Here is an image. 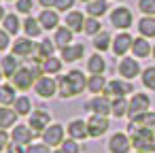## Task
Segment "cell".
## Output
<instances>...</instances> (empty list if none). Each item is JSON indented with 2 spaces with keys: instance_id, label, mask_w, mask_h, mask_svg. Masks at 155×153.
I'll return each instance as SVG.
<instances>
[{
  "instance_id": "6da1fadb",
  "label": "cell",
  "mask_w": 155,
  "mask_h": 153,
  "mask_svg": "<svg viewBox=\"0 0 155 153\" xmlns=\"http://www.w3.org/2000/svg\"><path fill=\"white\" fill-rule=\"evenodd\" d=\"M130 138H132V147L140 153H153L155 151V132L149 128H138L134 121L127 125Z\"/></svg>"
},
{
  "instance_id": "7a4b0ae2",
  "label": "cell",
  "mask_w": 155,
  "mask_h": 153,
  "mask_svg": "<svg viewBox=\"0 0 155 153\" xmlns=\"http://www.w3.org/2000/svg\"><path fill=\"white\" fill-rule=\"evenodd\" d=\"M34 91L41 96V98H53L58 94V79H51L49 75H43L36 79L34 83Z\"/></svg>"
},
{
  "instance_id": "3957f363",
  "label": "cell",
  "mask_w": 155,
  "mask_h": 153,
  "mask_svg": "<svg viewBox=\"0 0 155 153\" xmlns=\"http://www.w3.org/2000/svg\"><path fill=\"white\" fill-rule=\"evenodd\" d=\"M11 79H13V87H15V89H21V91L30 89V87L36 83V75L32 72V68H26V66L19 68Z\"/></svg>"
},
{
  "instance_id": "277c9868",
  "label": "cell",
  "mask_w": 155,
  "mask_h": 153,
  "mask_svg": "<svg viewBox=\"0 0 155 153\" xmlns=\"http://www.w3.org/2000/svg\"><path fill=\"white\" fill-rule=\"evenodd\" d=\"M49 121H51V115L47 111H32L30 113V119H28V125H30V130L34 134H43L51 125Z\"/></svg>"
},
{
  "instance_id": "5b68a950",
  "label": "cell",
  "mask_w": 155,
  "mask_h": 153,
  "mask_svg": "<svg viewBox=\"0 0 155 153\" xmlns=\"http://www.w3.org/2000/svg\"><path fill=\"white\" fill-rule=\"evenodd\" d=\"M41 136H43V142L49 145V147H62V142L66 140L64 138V125L62 123H51Z\"/></svg>"
},
{
  "instance_id": "8992f818",
  "label": "cell",
  "mask_w": 155,
  "mask_h": 153,
  "mask_svg": "<svg viewBox=\"0 0 155 153\" xmlns=\"http://www.w3.org/2000/svg\"><path fill=\"white\" fill-rule=\"evenodd\" d=\"M132 147V138L123 132H115L108 140V151L110 153H127Z\"/></svg>"
},
{
  "instance_id": "52a82bcc",
  "label": "cell",
  "mask_w": 155,
  "mask_h": 153,
  "mask_svg": "<svg viewBox=\"0 0 155 153\" xmlns=\"http://www.w3.org/2000/svg\"><path fill=\"white\" fill-rule=\"evenodd\" d=\"M132 89H134V87H132L130 83H123V81H117V79H115V81H108V83H106V87H104L102 94H104L106 98H113V100H115V98H123V96L130 94Z\"/></svg>"
},
{
  "instance_id": "ba28073f",
  "label": "cell",
  "mask_w": 155,
  "mask_h": 153,
  "mask_svg": "<svg viewBox=\"0 0 155 153\" xmlns=\"http://www.w3.org/2000/svg\"><path fill=\"white\" fill-rule=\"evenodd\" d=\"M149 104H151V100H149V96H147V94H134V98L130 100L127 115L134 119V117H138V115L147 113V111H149Z\"/></svg>"
},
{
  "instance_id": "9c48e42d",
  "label": "cell",
  "mask_w": 155,
  "mask_h": 153,
  "mask_svg": "<svg viewBox=\"0 0 155 153\" xmlns=\"http://www.w3.org/2000/svg\"><path fill=\"white\" fill-rule=\"evenodd\" d=\"M106 130H108V119L104 115H91L87 119V132L91 138H100Z\"/></svg>"
},
{
  "instance_id": "30bf717a",
  "label": "cell",
  "mask_w": 155,
  "mask_h": 153,
  "mask_svg": "<svg viewBox=\"0 0 155 153\" xmlns=\"http://www.w3.org/2000/svg\"><path fill=\"white\" fill-rule=\"evenodd\" d=\"M36 134L30 130V125H15L13 132H11V142L21 145V147H28V145H32V138Z\"/></svg>"
},
{
  "instance_id": "8fae6325",
  "label": "cell",
  "mask_w": 155,
  "mask_h": 153,
  "mask_svg": "<svg viewBox=\"0 0 155 153\" xmlns=\"http://www.w3.org/2000/svg\"><path fill=\"white\" fill-rule=\"evenodd\" d=\"M36 49H38V45H34L32 38H17L13 45V55H17V58H30L32 55L34 58Z\"/></svg>"
},
{
  "instance_id": "7c38bea8",
  "label": "cell",
  "mask_w": 155,
  "mask_h": 153,
  "mask_svg": "<svg viewBox=\"0 0 155 153\" xmlns=\"http://www.w3.org/2000/svg\"><path fill=\"white\" fill-rule=\"evenodd\" d=\"M110 24H113L115 28H119V30L130 28V26H132V13H130V9H125V7L115 9V11L110 13Z\"/></svg>"
},
{
  "instance_id": "4fadbf2b",
  "label": "cell",
  "mask_w": 155,
  "mask_h": 153,
  "mask_svg": "<svg viewBox=\"0 0 155 153\" xmlns=\"http://www.w3.org/2000/svg\"><path fill=\"white\" fill-rule=\"evenodd\" d=\"M87 108L94 113V115H108L110 113V98H106L104 94L102 96H96L94 100H89L87 102Z\"/></svg>"
},
{
  "instance_id": "5bb4252c",
  "label": "cell",
  "mask_w": 155,
  "mask_h": 153,
  "mask_svg": "<svg viewBox=\"0 0 155 153\" xmlns=\"http://www.w3.org/2000/svg\"><path fill=\"white\" fill-rule=\"evenodd\" d=\"M132 45H134V38H132L127 32L117 34L115 41H113V53H115V55H125V53L132 49Z\"/></svg>"
},
{
  "instance_id": "9a60e30c",
  "label": "cell",
  "mask_w": 155,
  "mask_h": 153,
  "mask_svg": "<svg viewBox=\"0 0 155 153\" xmlns=\"http://www.w3.org/2000/svg\"><path fill=\"white\" fill-rule=\"evenodd\" d=\"M138 72H140V66H138V62H136L134 58H123V60H121V64H119V75H121L123 79H134V77H138Z\"/></svg>"
},
{
  "instance_id": "2e32d148",
  "label": "cell",
  "mask_w": 155,
  "mask_h": 153,
  "mask_svg": "<svg viewBox=\"0 0 155 153\" xmlns=\"http://www.w3.org/2000/svg\"><path fill=\"white\" fill-rule=\"evenodd\" d=\"M68 136L74 138V140H81V138H87L89 132H87V121L83 119H72L68 123Z\"/></svg>"
},
{
  "instance_id": "e0dca14e",
  "label": "cell",
  "mask_w": 155,
  "mask_h": 153,
  "mask_svg": "<svg viewBox=\"0 0 155 153\" xmlns=\"http://www.w3.org/2000/svg\"><path fill=\"white\" fill-rule=\"evenodd\" d=\"M66 77H68V81L72 85L74 96H79V94H83V89H87V79H85V75L81 70H70Z\"/></svg>"
},
{
  "instance_id": "ac0fdd59",
  "label": "cell",
  "mask_w": 155,
  "mask_h": 153,
  "mask_svg": "<svg viewBox=\"0 0 155 153\" xmlns=\"http://www.w3.org/2000/svg\"><path fill=\"white\" fill-rule=\"evenodd\" d=\"M17 113L15 108H9V106H0V130H7V128H15L17 123Z\"/></svg>"
},
{
  "instance_id": "d6986e66",
  "label": "cell",
  "mask_w": 155,
  "mask_h": 153,
  "mask_svg": "<svg viewBox=\"0 0 155 153\" xmlns=\"http://www.w3.org/2000/svg\"><path fill=\"white\" fill-rule=\"evenodd\" d=\"M38 22H41L43 30H53V28H58V24H60V17H58V13H55V11H51V9H45V11L41 13Z\"/></svg>"
},
{
  "instance_id": "ffe728a7",
  "label": "cell",
  "mask_w": 155,
  "mask_h": 153,
  "mask_svg": "<svg viewBox=\"0 0 155 153\" xmlns=\"http://www.w3.org/2000/svg\"><path fill=\"white\" fill-rule=\"evenodd\" d=\"M83 53H85L83 45H68V47L62 49V60L64 62H77V60L83 58Z\"/></svg>"
},
{
  "instance_id": "44dd1931",
  "label": "cell",
  "mask_w": 155,
  "mask_h": 153,
  "mask_svg": "<svg viewBox=\"0 0 155 153\" xmlns=\"http://www.w3.org/2000/svg\"><path fill=\"white\" fill-rule=\"evenodd\" d=\"M0 68H2L5 77H13V75H15L21 66H19L17 55H7V58H2V62H0Z\"/></svg>"
},
{
  "instance_id": "7402d4cb",
  "label": "cell",
  "mask_w": 155,
  "mask_h": 153,
  "mask_svg": "<svg viewBox=\"0 0 155 153\" xmlns=\"http://www.w3.org/2000/svg\"><path fill=\"white\" fill-rule=\"evenodd\" d=\"M55 43L53 41H49V38H43V43L38 45V49H36V60H41V62H45L47 58H53V51H55V47H53Z\"/></svg>"
},
{
  "instance_id": "603a6c76",
  "label": "cell",
  "mask_w": 155,
  "mask_h": 153,
  "mask_svg": "<svg viewBox=\"0 0 155 153\" xmlns=\"http://www.w3.org/2000/svg\"><path fill=\"white\" fill-rule=\"evenodd\" d=\"M24 30H26V34L30 36V38H36V36H41V32H43V26H41V22L38 19H34V17H26L24 19Z\"/></svg>"
},
{
  "instance_id": "cb8c5ba5",
  "label": "cell",
  "mask_w": 155,
  "mask_h": 153,
  "mask_svg": "<svg viewBox=\"0 0 155 153\" xmlns=\"http://www.w3.org/2000/svg\"><path fill=\"white\" fill-rule=\"evenodd\" d=\"M85 26V19H83V13H68L66 15V28H70L72 32H81Z\"/></svg>"
},
{
  "instance_id": "d4e9b609",
  "label": "cell",
  "mask_w": 155,
  "mask_h": 153,
  "mask_svg": "<svg viewBox=\"0 0 155 153\" xmlns=\"http://www.w3.org/2000/svg\"><path fill=\"white\" fill-rule=\"evenodd\" d=\"M72 34H74V32L64 26V28H60V30L55 32V41H53V43H55L60 49H64V47H68V45L72 43Z\"/></svg>"
},
{
  "instance_id": "484cf974",
  "label": "cell",
  "mask_w": 155,
  "mask_h": 153,
  "mask_svg": "<svg viewBox=\"0 0 155 153\" xmlns=\"http://www.w3.org/2000/svg\"><path fill=\"white\" fill-rule=\"evenodd\" d=\"M87 70L91 72V75H102L104 70H106V62H104V58L102 55H91L89 60H87Z\"/></svg>"
},
{
  "instance_id": "4316f807",
  "label": "cell",
  "mask_w": 155,
  "mask_h": 153,
  "mask_svg": "<svg viewBox=\"0 0 155 153\" xmlns=\"http://www.w3.org/2000/svg\"><path fill=\"white\" fill-rule=\"evenodd\" d=\"M106 79L102 77V75H91L89 79H87V89L91 91V94H102L104 91V87H106Z\"/></svg>"
},
{
  "instance_id": "83f0119b",
  "label": "cell",
  "mask_w": 155,
  "mask_h": 153,
  "mask_svg": "<svg viewBox=\"0 0 155 153\" xmlns=\"http://www.w3.org/2000/svg\"><path fill=\"white\" fill-rule=\"evenodd\" d=\"M15 98V87L13 85H0V106H9L13 104Z\"/></svg>"
},
{
  "instance_id": "f1b7e54d",
  "label": "cell",
  "mask_w": 155,
  "mask_h": 153,
  "mask_svg": "<svg viewBox=\"0 0 155 153\" xmlns=\"http://www.w3.org/2000/svg\"><path fill=\"white\" fill-rule=\"evenodd\" d=\"M138 30L142 36H155V17H151V15L142 17L138 22Z\"/></svg>"
},
{
  "instance_id": "f546056e",
  "label": "cell",
  "mask_w": 155,
  "mask_h": 153,
  "mask_svg": "<svg viewBox=\"0 0 155 153\" xmlns=\"http://www.w3.org/2000/svg\"><path fill=\"white\" fill-rule=\"evenodd\" d=\"M127 108H130V102H127L125 98H115V100L110 102V113H113L115 117L127 115Z\"/></svg>"
},
{
  "instance_id": "4dcf8cb0",
  "label": "cell",
  "mask_w": 155,
  "mask_h": 153,
  "mask_svg": "<svg viewBox=\"0 0 155 153\" xmlns=\"http://www.w3.org/2000/svg\"><path fill=\"white\" fill-rule=\"evenodd\" d=\"M106 9H108L106 0H91V2L87 5V13H89L91 17H102V15L106 13Z\"/></svg>"
},
{
  "instance_id": "1f68e13d",
  "label": "cell",
  "mask_w": 155,
  "mask_h": 153,
  "mask_svg": "<svg viewBox=\"0 0 155 153\" xmlns=\"http://www.w3.org/2000/svg\"><path fill=\"white\" fill-rule=\"evenodd\" d=\"M132 51L136 58H147L151 53V45L144 41V38H134V45H132Z\"/></svg>"
},
{
  "instance_id": "d6a6232c",
  "label": "cell",
  "mask_w": 155,
  "mask_h": 153,
  "mask_svg": "<svg viewBox=\"0 0 155 153\" xmlns=\"http://www.w3.org/2000/svg\"><path fill=\"white\" fill-rule=\"evenodd\" d=\"M13 108H15L17 115H30V113H32V102H30V98L19 96V98L13 102Z\"/></svg>"
},
{
  "instance_id": "836d02e7",
  "label": "cell",
  "mask_w": 155,
  "mask_h": 153,
  "mask_svg": "<svg viewBox=\"0 0 155 153\" xmlns=\"http://www.w3.org/2000/svg\"><path fill=\"white\" fill-rule=\"evenodd\" d=\"M138 128H149V130H153L155 128V113H142V115H138V117H134L132 119Z\"/></svg>"
},
{
  "instance_id": "e575fe53",
  "label": "cell",
  "mask_w": 155,
  "mask_h": 153,
  "mask_svg": "<svg viewBox=\"0 0 155 153\" xmlns=\"http://www.w3.org/2000/svg\"><path fill=\"white\" fill-rule=\"evenodd\" d=\"M58 94H60V98H64V100L74 96V91H72V85H70L68 77H60V79H58Z\"/></svg>"
},
{
  "instance_id": "d590c367",
  "label": "cell",
  "mask_w": 155,
  "mask_h": 153,
  "mask_svg": "<svg viewBox=\"0 0 155 153\" xmlns=\"http://www.w3.org/2000/svg\"><path fill=\"white\" fill-rule=\"evenodd\" d=\"M2 22H5V30H7L9 34H17V32H19V28H21V24H19V19H17V15H15V13H9Z\"/></svg>"
},
{
  "instance_id": "8d00e7d4",
  "label": "cell",
  "mask_w": 155,
  "mask_h": 153,
  "mask_svg": "<svg viewBox=\"0 0 155 153\" xmlns=\"http://www.w3.org/2000/svg\"><path fill=\"white\" fill-rule=\"evenodd\" d=\"M43 70H45V75H55V72H60V70H62V60H58V58H47V60L43 62Z\"/></svg>"
},
{
  "instance_id": "74e56055",
  "label": "cell",
  "mask_w": 155,
  "mask_h": 153,
  "mask_svg": "<svg viewBox=\"0 0 155 153\" xmlns=\"http://www.w3.org/2000/svg\"><path fill=\"white\" fill-rule=\"evenodd\" d=\"M108 45H110V36H108V32H100V34H96V38H94V47H96L98 51H106Z\"/></svg>"
},
{
  "instance_id": "f35d334b",
  "label": "cell",
  "mask_w": 155,
  "mask_h": 153,
  "mask_svg": "<svg viewBox=\"0 0 155 153\" xmlns=\"http://www.w3.org/2000/svg\"><path fill=\"white\" fill-rule=\"evenodd\" d=\"M83 30L87 32V34H91V36H96L100 30H102V26H100V22H98V17H89V19H85V26H83Z\"/></svg>"
},
{
  "instance_id": "ab89813d",
  "label": "cell",
  "mask_w": 155,
  "mask_h": 153,
  "mask_svg": "<svg viewBox=\"0 0 155 153\" xmlns=\"http://www.w3.org/2000/svg\"><path fill=\"white\" fill-rule=\"evenodd\" d=\"M142 83H144V87L155 91V66H151V68H147L142 72Z\"/></svg>"
},
{
  "instance_id": "60d3db41",
  "label": "cell",
  "mask_w": 155,
  "mask_h": 153,
  "mask_svg": "<svg viewBox=\"0 0 155 153\" xmlns=\"http://www.w3.org/2000/svg\"><path fill=\"white\" fill-rule=\"evenodd\" d=\"M60 149H62L64 153H81V147H79V142H77L74 138H66Z\"/></svg>"
},
{
  "instance_id": "b9f144b4",
  "label": "cell",
  "mask_w": 155,
  "mask_h": 153,
  "mask_svg": "<svg viewBox=\"0 0 155 153\" xmlns=\"http://www.w3.org/2000/svg\"><path fill=\"white\" fill-rule=\"evenodd\" d=\"M138 7H140V11H142V13H147V15L155 17V0H140Z\"/></svg>"
},
{
  "instance_id": "7bdbcfd3",
  "label": "cell",
  "mask_w": 155,
  "mask_h": 153,
  "mask_svg": "<svg viewBox=\"0 0 155 153\" xmlns=\"http://www.w3.org/2000/svg\"><path fill=\"white\" fill-rule=\"evenodd\" d=\"M26 153H53V151H51V147H49V145L38 142V145H28Z\"/></svg>"
},
{
  "instance_id": "ee69618b",
  "label": "cell",
  "mask_w": 155,
  "mask_h": 153,
  "mask_svg": "<svg viewBox=\"0 0 155 153\" xmlns=\"http://www.w3.org/2000/svg\"><path fill=\"white\" fill-rule=\"evenodd\" d=\"M32 7H34L32 0H17V11L19 13H32Z\"/></svg>"
},
{
  "instance_id": "f6af8a7d",
  "label": "cell",
  "mask_w": 155,
  "mask_h": 153,
  "mask_svg": "<svg viewBox=\"0 0 155 153\" xmlns=\"http://www.w3.org/2000/svg\"><path fill=\"white\" fill-rule=\"evenodd\" d=\"M9 145H11V136L7 134V130H0V151H7Z\"/></svg>"
},
{
  "instance_id": "bcb514c9",
  "label": "cell",
  "mask_w": 155,
  "mask_h": 153,
  "mask_svg": "<svg viewBox=\"0 0 155 153\" xmlns=\"http://www.w3.org/2000/svg\"><path fill=\"white\" fill-rule=\"evenodd\" d=\"M72 5H74V0H55L58 11H68V9H72Z\"/></svg>"
},
{
  "instance_id": "7dc6e473",
  "label": "cell",
  "mask_w": 155,
  "mask_h": 153,
  "mask_svg": "<svg viewBox=\"0 0 155 153\" xmlns=\"http://www.w3.org/2000/svg\"><path fill=\"white\" fill-rule=\"evenodd\" d=\"M7 47H9V32L0 30V51H5Z\"/></svg>"
},
{
  "instance_id": "c3c4849f",
  "label": "cell",
  "mask_w": 155,
  "mask_h": 153,
  "mask_svg": "<svg viewBox=\"0 0 155 153\" xmlns=\"http://www.w3.org/2000/svg\"><path fill=\"white\" fill-rule=\"evenodd\" d=\"M7 153H26V149H24L21 145H15V142H11V145L7 147Z\"/></svg>"
},
{
  "instance_id": "681fc988",
  "label": "cell",
  "mask_w": 155,
  "mask_h": 153,
  "mask_svg": "<svg viewBox=\"0 0 155 153\" xmlns=\"http://www.w3.org/2000/svg\"><path fill=\"white\" fill-rule=\"evenodd\" d=\"M41 5L45 9H51V7H55V0H41Z\"/></svg>"
},
{
  "instance_id": "f907efd6",
  "label": "cell",
  "mask_w": 155,
  "mask_h": 153,
  "mask_svg": "<svg viewBox=\"0 0 155 153\" xmlns=\"http://www.w3.org/2000/svg\"><path fill=\"white\" fill-rule=\"evenodd\" d=\"M5 17H7V15H5V9H2V7H0V22H2Z\"/></svg>"
},
{
  "instance_id": "816d5d0a",
  "label": "cell",
  "mask_w": 155,
  "mask_h": 153,
  "mask_svg": "<svg viewBox=\"0 0 155 153\" xmlns=\"http://www.w3.org/2000/svg\"><path fill=\"white\" fill-rule=\"evenodd\" d=\"M2 77H5V72H2V68H0V79H2Z\"/></svg>"
},
{
  "instance_id": "f5cc1de1",
  "label": "cell",
  "mask_w": 155,
  "mask_h": 153,
  "mask_svg": "<svg viewBox=\"0 0 155 153\" xmlns=\"http://www.w3.org/2000/svg\"><path fill=\"white\" fill-rule=\"evenodd\" d=\"M53 153H64V151H62V149H60V151H53Z\"/></svg>"
},
{
  "instance_id": "db71d44e",
  "label": "cell",
  "mask_w": 155,
  "mask_h": 153,
  "mask_svg": "<svg viewBox=\"0 0 155 153\" xmlns=\"http://www.w3.org/2000/svg\"><path fill=\"white\" fill-rule=\"evenodd\" d=\"M153 55H155V47H153Z\"/></svg>"
},
{
  "instance_id": "11a10c76",
  "label": "cell",
  "mask_w": 155,
  "mask_h": 153,
  "mask_svg": "<svg viewBox=\"0 0 155 153\" xmlns=\"http://www.w3.org/2000/svg\"><path fill=\"white\" fill-rule=\"evenodd\" d=\"M87 2H91V0H87Z\"/></svg>"
},
{
  "instance_id": "9f6ffc18",
  "label": "cell",
  "mask_w": 155,
  "mask_h": 153,
  "mask_svg": "<svg viewBox=\"0 0 155 153\" xmlns=\"http://www.w3.org/2000/svg\"><path fill=\"white\" fill-rule=\"evenodd\" d=\"M136 153H140V151H136Z\"/></svg>"
}]
</instances>
